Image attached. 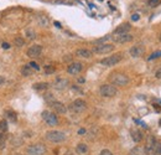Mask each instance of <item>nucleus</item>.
Returning <instances> with one entry per match:
<instances>
[{
  "label": "nucleus",
  "instance_id": "473e14b6",
  "mask_svg": "<svg viewBox=\"0 0 161 155\" xmlns=\"http://www.w3.org/2000/svg\"><path fill=\"white\" fill-rule=\"evenodd\" d=\"M29 66H30L32 70H35V71H39V70H40V66H39V65H37L36 62H30Z\"/></svg>",
  "mask_w": 161,
  "mask_h": 155
},
{
  "label": "nucleus",
  "instance_id": "f704fd0d",
  "mask_svg": "<svg viewBox=\"0 0 161 155\" xmlns=\"http://www.w3.org/2000/svg\"><path fill=\"white\" fill-rule=\"evenodd\" d=\"M139 19H140V15H139V14H133V15H131V20H133V21H138Z\"/></svg>",
  "mask_w": 161,
  "mask_h": 155
},
{
  "label": "nucleus",
  "instance_id": "6ab92c4d",
  "mask_svg": "<svg viewBox=\"0 0 161 155\" xmlns=\"http://www.w3.org/2000/svg\"><path fill=\"white\" fill-rule=\"evenodd\" d=\"M76 151H77L78 154H81V155L86 154L88 151V145L84 144V143H79L77 146H76Z\"/></svg>",
  "mask_w": 161,
  "mask_h": 155
},
{
  "label": "nucleus",
  "instance_id": "72a5a7b5",
  "mask_svg": "<svg viewBox=\"0 0 161 155\" xmlns=\"http://www.w3.org/2000/svg\"><path fill=\"white\" fill-rule=\"evenodd\" d=\"M100 155H114V154L111 150H108V149H103L100 151Z\"/></svg>",
  "mask_w": 161,
  "mask_h": 155
},
{
  "label": "nucleus",
  "instance_id": "a211bd4d",
  "mask_svg": "<svg viewBox=\"0 0 161 155\" xmlns=\"http://www.w3.org/2000/svg\"><path fill=\"white\" fill-rule=\"evenodd\" d=\"M32 73H33V70L29 66V65H25V66L21 67V75L24 77H30V76H32Z\"/></svg>",
  "mask_w": 161,
  "mask_h": 155
},
{
  "label": "nucleus",
  "instance_id": "bb28decb",
  "mask_svg": "<svg viewBox=\"0 0 161 155\" xmlns=\"http://www.w3.org/2000/svg\"><path fill=\"white\" fill-rule=\"evenodd\" d=\"M5 144H6L5 135H4V133H1V132H0V149L5 148Z\"/></svg>",
  "mask_w": 161,
  "mask_h": 155
},
{
  "label": "nucleus",
  "instance_id": "9b49d317",
  "mask_svg": "<svg viewBox=\"0 0 161 155\" xmlns=\"http://www.w3.org/2000/svg\"><path fill=\"white\" fill-rule=\"evenodd\" d=\"M51 108L55 111V113H58V114H65L67 112V107L62 103V102H58V101H53L52 103H50Z\"/></svg>",
  "mask_w": 161,
  "mask_h": 155
},
{
  "label": "nucleus",
  "instance_id": "ea45409f",
  "mask_svg": "<svg viewBox=\"0 0 161 155\" xmlns=\"http://www.w3.org/2000/svg\"><path fill=\"white\" fill-rule=\"evenodd\" d=\"M65 155H73V153L68 150V151H66V153H65Z\"/></svg>",
  "mask_w": 161,
  "mask_h": 155
},
{
  "label": "nucleus",
  "instance_id": "4468645a",
  "mask_svg": "<svg viewBox=\"0 0 161 155\" xmlns=\"http://www.w3.org/2000/svg\"><path fill=\"white\" fill-rule=\"evenodd\" d=\"M131 26L130 24L125 22V24H122V25H119L115 30H114V35H120V34H129Z\"/></svg>",
  "mask_w": 161,
  "mask_h": 155
},
{
  "label": "nucleus",
  "instance_id": "a19ab883",
  "mask_svg": "<svg viewBox=\"0 0 161 155\" xmlns=\"http://www.w3.org/2000/svg\"><path fill=\"white\" fill-rule=\"evenodd\" d=\"M55 25H56V26H57V27H61V24H60V22H57V21H56V22H55Z\"/></svg>",
  "mask_w": 161,
  "mask_h": 155
},
{
  "label": "nucleus",
  "instance_id": "f3484780",
  "mask_svg": "<svg viewBox=\"0 0 161 155\" xmlns=\"http://www.w3.org/2000/svg\"><path fill=\"white\" fill-rule=\"evenodd\" d=\"M130 134H131V139H133L135 143H140V142L142 140V133L140 132V130L133 129L131 132H130Z\"/></svg>",
  "mask_w": 161,
  "mask_h": 155
},
{
  "label": "nucleus",
  "instance_id": "ddd939ff",
  "mask_svg": "<svg viewBox=\"0 0 161 155\" xmlns=\"http://www.w3.org/2000/svg\"><path fill=\"white\" fill-rule=\"evenodd\" d=\"M68 86H70V81L67 78H57L53 82V87L56 89H58V91H63Z\"/></svg>",
  "mask_w": 161,
  "mask_h": 155
},
{
  "label": "nucleus",
  "instance_id": "20e7f679",
  "mask_svg": "<svg viewBox=\"0 0 161 155\" xmlns=\"http://www.w3.org/2000/svg\"><path fill=\"white\" fill-rule=\"evenodd\" d=\"M116 88L112 85H102L99 88V93L102 97H105V98H112L116 94Z\"/></svg>",
  "mask_w": 161,
  "mask_h": 155
},
{
  "label": "nucleus",
  "instance_id": "7c9ffc66",
  "mask_svg": "<svg viewBox=\"0 0 161 155\" xmlns=\"http://www.w3.org/2000/svg\"><path fill=\"white\" fill-rule=\"evenodd\" d=\"M45 99H46V102H48V104H50V103H52V102L55 101V98L52 97V94H51V93L45 94Z\"/></svg>",
  "mask_w": 161,
  "mask_h": 155
},
{
  "label": "nucleus",
  "instance_id": "5701e85b",
  "mask_svg": "<svg viewBox=\"0 0 161 155\" xmlns=\"http://www.w3.org/2000/svg\"><path fill=\"white\" fill-rule=\"evenodd\" d=\"M130 155H144V149L141 146H135L130 150Z\"/></svg>",
  "mask_w": 161,
  "mask_h": 155
},
{
  "label": "nucleus",
  "instance_id": "c756f323",
  "mask_svg": "<svg viewBox=\"0 0 161 155\" xmlns=\"http://www.w3.org/2000/svg\"><path fill=\"white\" fill-rule=\"evenodd\" d=\"M26 36H27V39H30V40H33L36 37V34H35V31H32V30H26Z\"/></svg>",
  "mask_w": 161,
  "mask_h": 155
},
{
  "label": "nucleus",
  "instance_id": "412c9836",
  "mask_svg": "<svg viewBox=\"0 0 161 155\" xmlns=\"http://www.w3.org/2000/svg\"><path fill=\"white\" fill-rule=\"evenodd\" d=\"M152 155H161V142H155L154 148H152Z\"/></svg>",
  "mask_w": 161,
  "mask_h": 155
},
{
  "label": "nucleus",
  "instance_id": "aec40b11",
  "mask_svg": "<svg viewBox=\"0 0 161 155\" xmlns=\"http://www.w3.org/2000/svg\"><path fill=\"white\" fill-rule=\"evenodd\" d=\"M48 87H50V85L47 82H39V83L33 85V89H36V91H45Z\"/></svg>",
  "mask_w": 161,
  "mask_h": 155
},
{
  "label": "nucleus",
  "instance_id": "2f4dec72",
  "mask_svg": "<svg viewBox=\"0 0 161 155\" xmlns=\"http://www.w3.org/2000/svg\"><path fill=\"white\" fill-rule=\"evenodd\" d=\"M109 39H111V36H104V37H102V39H98V40H97V41H96V42H97L98 45H100V44H103V42L108 41V40H109Z\"/></svg>",
  "mask_w": 161,
  "mask_h": 155
},
{
  "label": "nucleus",
  "instance_id": "f8f14e48",
  "mask_svg": "<svg viewBox=\"0 0 161 155\" xmlns=\"http://www.w3.org/2000/svg\"><path fill=\"white\" fill-rule=\"evenodd\" d=\"M82 70H83V65L81 62H72L68 66V68H67V72H68L70 75L74 76V75H78Z\"/></svg>",
  "mask_w": 161,
  "mask_h": 155
},
{
  "label": "nucleus",
  "instance_id": "79ce46f5",
  "mask_svg": "<svg viewBox=\"0 0 161 155\" xmlns=\"http://www.w3.org/2000/svg\"><path fill=\"white\" fill-rule=\"evenodd\" d=\"M154 107H155V109H157V111H160V107H159V104H154Z\"/></svg>",
  "mask_w": 161,
  "mask_h": 155
},
{
  "label": "nucleus",
  "instance_id": "e433bc0d",
  "mask_svg": "<svg viewBox=\"0 0 161 155\" xmlns=\"http://www.w3.org/2000/svg\"><path fill=\"white\" fill-rule=\"evenodd\" d=\"M155 77H156V78H161V68H159V70L155 72Z\"/></svg>",
  "mask_w": 161,
  "mask_h": 155
},
{
  "label": "nucleus",
  "instance_id": "cd10ccee",
  "mask_svg": "<svg viewBox=\"0 0 161 155\" xmlns=\"http://www.w3.org/2000/svg\"><path fill=\"white\" fill-rule=\"evenodd\" d=\"M55 72V67L51 66V65H47V66H45V73L46 75H51V73Z\"/></svg>",
  "mask_w": 161,
  "mask_h": 155
},
{
  "label": "nucleus",
  "instance_id": "0eeeda50",
  "mask_svg": "<svg viewBox=\"0 0 161 155\" xmlns=\"http://www.w3.org/2000/svg\"><path fill=\"white\" fill-rule=\"evenodd\" d=\"M114 50V45L112 44H100V45H97L93 47V51L94 53H98V55H104V53H109Z\"/></svg>",
  "mask_w": 161,
  "mask_h": 155
},
{
  "label": "nucleus",
  "instance_id": "39448f33",
  "mask_svg": "<svg viewBox=\"0 0 161 155\" xmlns=\"http://www.w3.org/2000/svg\"><path fill=\"white\" fill-rule=\"evenodd\" d=\"M86 109H87V103H86V101H83L81 98L74 99L70 104V111H72L73 113H82Z\"/></svg>",
  "mask_w": 161,
  "mask_h": 155
},
{
  "label": "nucleus",
  "instance_id": "f257e3e1",
  "mask_svg": "<svg viewBox=\"0 0 161 155\" xmlns=\"http://www.w3.org/2000/svg\"><path fill=\"white\" fill-rule=\"evenodd\" d=\"M45 136L51 143H62L66 140V134L63 132H60V130H48Z\"/></svg>",
  "mask_w": 161,
  "mask_h": 155
},
{
  "label": "nucleus",
  "instance_id": "c85d7f7f",
  "mask_svg": "<svg viewBox=\"0 0 161 155\" xmlns=\"http://www.w3.org/2000/svg\"><path fill=\"white\" fill-rule=\"evenodd\" d=\"M149 6H151V7H156V6H159L160 4H161V0H149Z\"/></svg>",
  "mask_w": 161,
  "mask_h": 155
},
{
  "label": "nucleus",
  "instance_id": "37998d69",
  "mask_svg": "<svg viewBox=\"0 0 161 155\" xmlns=\"http://www.w3.org/2000/svg\"><path fill=\"white\" fill-rule=\"evenodd\" d=\"M159 40H160V41H161V34H160V36H159Z\"/></svg>",
  "mask_w": 161,
  "mask_h": 155
},
{
  "label": "nucleus",
  "instance_id": "9d476101",
  "mask_svg": "<svg viewBox=\"0 0 161 155\" xmlns=\"http://www.w3.org/2000/svg\"><path fill=\"white\" fill-rule=\"evenodd\" d=\"M42 52V46L41 45H32L31 47H29V50L26 52V55L30 57V59H35V57H39Z\"/></svg>",
  "mask_w": 161,
  "mask_h": 155
},
{
  "label": "nucleus",
  "instance_id": "dca6fc26",
  "mask_svg": "<svg viewBox=\"0 0 161 155\" xmlns=\"http://www.w3.org/2000/svg\"><path fill=\"white\" fill-rule=\"evenodd\" d=\"M76 55L78 57H82V59H91L93 52L88 48H78L77 51H76Z\"/></svg>",
  "mask_w": 161,
  "mask_h": 155
},
{
  "label": "nucleus",
  "instance_id": "4c0bfd02",
  "mask_svg": "<svg viewBox=\"0 0 161 155\" xmlns=\"http://www.w3.org/2000/svg\"><path fill=\"white\" fill-rule=\"evenodd\" d=\"M6 82V79H5V77H3V76H0V86H3L4 83Z\"/></svg>",
  "mask_w": 161,
  "mask_h": 155
},
{
  "label": "nucleus",
  "instance_id": "2eb2a0df",
  "mask_svg": "<svg viewBox=\"0 0 161 155\" xmlns=\"http://www.w3.org/2000/svg\"><path fill=\"white\" fill-rule=\"evenodd\" d=\"M130 56L134 57V59H138V57H141L142 53H144V47L140 46V45H137V46H133L130 48Z\"/></svg>",
  "mask_w": 161,
  "mask_h": 155
},
{
  "label": "nucleus",
  "instance_id": "58836bf2",
  "mask_svg": "<svg viewBox=\"0 0 161 155\" xmlns=\"http://www.w3.org/2000/svg\"><path fill=\"white\" fill-rule=\"evenodd\" d=\"M86 133H87L86 129H79V130H78V134H86Z\"/></svg>",
  "mask_w": 161,
  "mask_h": 155
},
{
  "label": "nucleus",
  "instance_id": "b1692460",
  "mask_svg": "<svg viewBox=\"0 0 161 155\" xmlns=\"http://www.w3.org/2000/svg\"><path fill=\"white\" fill-rule=\"evenodd\" d=\"M6 117H7V119H9L10 122H16V119H18V117H16V113L13 112V111H7L6 112Z\"/></svg>",
  "mask_w": 161,
  "mask_h": 155
},
{
  "label": "nucleus",
  "instance_id": "1a4fd4ad",
  "mask_svg": "<svg viewBox=\"0 0 161 155\" xmlns=\"http://www.w3.org/2000/svg\"><path fill=\"white\" fill-rule=\"evenodd\" d=\"M133 35L131 34H120V35H114L113 40L114 42L116 44H126V42H130L133 40Z\"/></svg>",
  "mask_w": 161,
  "mask_h": 155
},
{
  "label": "nucleus",
  "instance_id": "393cba45",
  "mask_svg": "<svg viewBox=\"0 0 161 155\" xmlns=\"http://www.w3.org/2000/svg\"><path fill=\"white\" fill-rule=\"evenodd\" d=\"M7 122L6 120H0V132L1 133H5V132H7Z\"/></svg>",
  "mask_w": 161,
  "mask_h": 155
},
{
  "label": "nucleus",
  "instance_id": "c03bdc74",
  "mask_svg": "<svg viewBox=\"0 0 161 155\" xmlns=\"http://www.w3.org/2000/svg\"><path fill=\"white\" fill-rule=\"evenodd\" d=\"M160 125H161V120H160Z\"/></svg>",
  "mask_w": 161,
  "mask_h": 155
},
{
  "label": "nucleus",
  "instance_id": "423d86ee",
  "mask_svg": "<svg viewBox=\"0 0 161 155\" xmlns=\"http://www.w3.org/2000/svg\"><path fill=\"white\" fill-rule=\"evenodd\" d=\"M42 119L45 120V123L50 127H56L58 124V118L55 113L48 112V111H44L42 112Z\"/></svg>",
  "mask_w": 161,
  "mask_h": 155
},
{
  "label": "nucleus",
  "instance_id": "6e6552de",
  "mask_svg": "<svg viewBox=\"0 0 161 155\" xmlns=\"http://www.w3.org/2000/svg\"><path fill=\"white\" fill-rule=\"evenodd\" d=\"M27 155H45L46 148L42 144H32L27 148Z\"/></svg>",
  "mask_w": 161,
  "mask_h": 155
},
{
  "label": "nucleus",
  "instance_id": "4be33fe9",
  "mask_svg": "<svg viewBox=\"0 0 161 155\" xmlns=\"http://www.w3.org/2000/svg\"><path fill=\"white\" fill-rule=\"evenodd\" d=\"M14 45L16 47H22V46H25V40L21 36H16L14 39Z\"/></svg>",
  "mask_w": 161,
  "mask_h": 155
},
{
  "label": "nucleus",
  "instance_id": "c9c22d12",
  "mask_svg": "<svg viewBox=\"0 0 161 155\" xmlns=\"http://www.w3.org/2000/svg\"><path fill=\"white\" fill-rule=\"evenodd\" d=\"M1 47L5 48V50H7V48H10V44H7V42H3L1 44Z\"/></svg>",
  "mask_w": 161,
  "mask_h": 155
},
{
  "label": "nucleus",
  "instance_id": "a878e982",
  "mask_svg": "<svg viewBox=\"0 0 161 155\" xmlns=\"http://www.w3.org/2000/svg\"><path fill=\"white\" fill-rule=\"evenodd\" d=\"M159 57H161V51H155V52H152L150 56H149V61H152V60H155V59H159Z\"/></svg>",
  "mask_w": 161,
  "mask_h": 155
},
{
  "label": "nucleus",
  "instance_id": "7ed1b4c3",
  "mask_svg": "<svg viewBox=\"0 0 161 155\" xmlns=\"http://www.w3.org/2000/svg\"><path fill=\"white\" fill-rule=\"evenodd\" d=\"M123 59L122 53H115V55H112V56H108L105 59L100 60V65H103L105 67H112L114 65H116L118 62H120Z\"/></svg>",
  "mask_w": 161,
  "mask_h": 155
},
{
  "label": "nucleus",
  "instance_id": "f03ea898",
  "mask_svg": "<svg viewBox=\"0 0 161 155\" xmlns=\"http://www.w3.org/2000/svg\"><path fill=\"white\" fill-rule=\"evenodd\" d=\"M111 81L114 86H120V87H124L129 83V77L124 75V73H120V72H115L111 76Z\"/></svg>",
  "mask_w": 161,
  "mask_h": 155
}]
</instances>
